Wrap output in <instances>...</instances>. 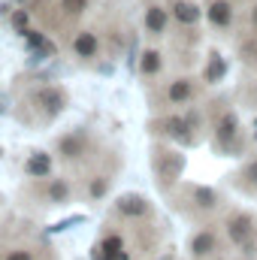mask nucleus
I'll use <instances>...</instances> for the list:
<instances>
[{"mask_svg": "<svg viewBox=\"0 0 257 260\" xmlns=\"http://www.w3.org/2000/svg\"><path fill=\"white\" fill-rule=\"evenodd\" d=\"M206 115H209L212 148L221 157H242V154H248V136L242 130V121H239L236 109L227 100H215L212 106H206Z\"/></svg>", "mask_w": 257, "mask_h": 260, "instance_id": "nucleus-1", "label": "nucleus"}, {"mask_svg": "<svg viewBox=\"0 0 257 260\" xmlns=\"http://www.w3.org/2000/svg\"><path fill=\"white\" fill-rule=\"evenodd\" d=\"M173 209L185 218V221H191V224H206V221H218L230 206H227V200L224 194L218 191V188H209V185H194V182H182L173 194Z\"/></svg>", "mask_w": 257, "mask_h": 260, "instance_id": "nucleus-2", "label": "nucleus"}, {"mask_svg": "<svg viewBox=\"0 0 257 260\" xmlns=\"http://www.w3.org/2000/svg\"><path fill=\"white\" fill-rule=\"evenodd\" d=\"M97 151H100V139L85 124H76L52 139V154L64 170H82V167L88 170L97 160Z\"/></svg>", "mask_w": 257, "mask_h": 260, "instance_id": "nucleus-3", "label": "nucleus"}, {"mask_svg": "<svg viewBox=\"0 0 257 260\" xmlns=\"http://www.w3.org/2000/svg\"><path fill=\"white\" fill-rule=\"evenodd\" d=\"M221 233L227 239V248L236 260H251L257 257V215L251 209L230 206L221 218Z\"/></svg>", "mask_w": 257, "mask_h": 260, "instance_id": "nucleus-4", "label": "nucleus"}, {"mask_svg": "<svg viewBox=\"0 0 257 260\" xmlns=\"http://www.w3.org/2000/svg\"><path fill=\"white\" fill-rule=\"evenodd\" d=\"M21 197L37 209H64L79 197V185L70 173H52L49 179H27Z\"/></svg>", "mask_w": 257, "mask_h": 260, "instance_id": "nucleus-5", "label": "nucleus"}, {"mask_svg": "<svg viewBox=\"0 0 257 260\" xmlns=\"http://www.w3.org/2000/svg\"><path fill=\"white\" fill-rule=\"evenodd\" d=\"M151 176H154V185L164 197H170L179 185H182V176H185V167H188V157L182 148H176L173 142H154L151 145Z\"/></svg>", "mask_w": 257, "mask_h": 260, "instance_id": "nucleus-6", "label": "nucleus"}, {"mask_svg": "<svg viewBox=\"0 0 257 260\" xmlns=\"http://www.w3.org/2000/svg\"><path fill=\"white\" fill-rule=\"evenodd\" d=\"M24 106H27V112H30V118L37 124H52V121H58L67 112L70 91L64 85H37V88L27 91Z\"/></svg>", "mask_w": 257, "mask_h": 260, "instance_id": "nucleus-7", "label": "nucleus"}, {"mask_svg": "<svg viewBox=\"0 0 257 260\" xmlns=\"http://www.w3.org/2000/svg\"><path fill=\"white\" fill-rule=\"evenodd\" d=\"M185 251H188V260H230L233 257L230 248H227V239H224L218 221L194 224Z\"/></svg>", "mask_w": 257, "mask_h": 260, "instance_id": "nucleus-8", "label": "nucleus"}, {"mask_svg": "<svg viewBox=\"0 0 257 260\" xmlns=\"http://www.w3.org/2000/svg\"><path fill=\"white\" fill-rule=\"evenodd\" d=\"M109 221H118V224H145V221H154L157 218V209L154 203L139 191H127V194H118L109 206Z\"/></svg>", "mask_w": 257, "mask_h": 260, "instance_id": "nucleus-9", "label": "nucleus"}, {"mask_svg": "<svg viewBox=\"0 0 257 260\" xmlns=\"http://www.w3.org/2000/svg\"><path fill=\"white\" fill-rule=\"evenodd\" d=\"M115 173H118V164L109 167L106 157H103V160H94V164L85 170V176H82L79 197H82L85 203H91V206L103 203V200L109 197V191H112V185H115Z\"/></svg>", "mask_w": 257, "mask_h": 260, "instance_id": "nucleus-10", "label": "nucleus"}, {"mask_svg": "<svg viewBox=\"0 0 257 260\" xmlns=\"http://www.w3.org/2000/svg\"><path fill=\"white\" fill-rule=\"evenodd\" d=\"M200 100V79L194 76H173L170 82H164L160 97H157V109L160 112H182Z\"/></svg>", "mask_w": 257, "mask_h": 260, "instance_id": "nucleus-11", "label": "nucleus"}, {"mask_svg": "<svg viewBox=\"0 0 257 260\" xmlns=\"http://www.w3.org/2000/svg\"><path fill=\"white\" fill-rule=\"evenodd\" d=\"M148 133L160 142H173V145H182V148L197 145V136L191 133L188 121H185V112H160L157 118L148 121Z\"/></svg>", "mask_w": 257, "mask_h": 260, "instance_id": "nucleus-12", "label": "nucleus"}, {"mask_svg": "<svg viewBox=\"0 0 257 260\" xmlns=\"http://www.w3.org/2000/svg\"><path fill=\"white\" fill-rule=\"evenodd\" d=\"M0 260H58V254L46 239L18 236L9 242H0Z\"/></svg>", "mask_w": 257, "mask_h": 260, "instance_id": "nucleus-13", "label": "nucleus"}, {"mask_svg": "<svg viewBox=\"0 0 257 260\" xmlns=\"http://www.w3.org/2000/svg\"><path fill=\"white\" fill-rule=\"evenodd\" d=\"M70 52H73L76 61H82V64H94V61L100 58V52H103L100 34H97L94 27H82V30H76L73 40H70Z\"/></svg>", "mask_w": 257, "mask_h": 260, "instance_id": "nucleus-14", "label": "nucleus"}, {"mask_svg": "<svg viewBox=\"0 0 257 260\" xmlns=\"http://www.w3.org/2000/svg\"><path fill=\"white\" fill-rule=\"evenodd\" d=\"M206 21L218 34L233 30L236 27V3L233 0H206Z\"/></svg>", "mask_w": 257, "mask_h": 260, "instance_id": "nucleus-15", "label": "nucleus"}, {"mask_svg": "<svg viewBox=\"0 0 257 260\" xmlns=\"http://www.w3.org/2000/svg\"><path fill=\"white\" fill-rule=\"evenodd\" d=\"M230 188L239 191L242 197H257V151H251L236 167V173L230 176Z\"/></svg>", "mask_w": 257, "mask_h": 260, "instance_id": "nucleus-16", "label": "nucleus"}, {"mask_svg": "<svg viewBox=\"0 0 257 260\" xmlns=\"http://www.w3.org/2000/svg\"><path fill=\"white\" fill-rule=\"evenodd\" d=\"M164 52L160 49H145L139 58H136V73H139V79L148 85V82H154V79H160L164 76Z\"/></svg>", "mask_w": 257, "mask_h": 260, "instance_id": "nucleus-17", "label": "nucleus"}, {"mask_svg": "<svg viewBox=\"0 0 257 260\" xmlns=\"http://www.w3.org/2000/svg\"><path fill=\"white\" fill-rule=\"evenodd\" d=\"M55 154L52 151H30L27 154V160H24V176L27 179H49L52 173H55Z\"/></svg>", "mask_w": 257, "mask_h": 260, "instance_id": "nucleus-18", "label": "nucleus"}, {"mask_svg": "<svg viewBox=\"0 0 257 260\" xmlns=\"http://www.w3.org/2000/svg\"><path fill=\"white\" fill-rule=\"evenodd\" d=\"M170 6H164V3H151L148 9H145V34L148 37H164L167 30H170Z\"/></svg>", "mask_w": 257, "mask_h": 260, "instance_id": "nucleus-19", "label": "nucleus"}, {"mask_svg": "<svg viewBox=\"0 0 257 260\" xmlns=\"http://www.w3.org/2000/svg\"><path fill=\"white\" fill-rule=\"evenodd\" d=\"M170 15H173V21L179 27H194L203 18V9L197 3H191V0H173L170 3Z\"/></svg>", "mask_w": 257, "mask_h": 260, "instance_id": "nucleus-20", "label": "nucleus"}, {"mask_svg": "<svg viewBox=\"0 0 257 260\" xmlns=\"http://www.w3.org/2000/svg\"><path fill=\"white\" fill-rule=\"evenodd\" d=\"M236 58L245 67H257V34H242L239 43H236Z\"/></svg>", "mask_w": 257, "mask_h": 260, "instance_id": "nucleus-21", "label": "nucleus"}, {"mask_svg": "<svg viewBox=\"0 0 257 260\" xmlns=\"http://www.w3.org/2000/svg\"><path fill=\"white\" fill-rule=\"evenodd\" d=\"M224 73H227V61H224L218 52H209L206 70H203V82H206V85H218V82L224 79Z\"/></svg>", "mask_w": 257, "mask_h": 260, "instance_id": "nucleus-22", "label": "nucleus"}, {"mask_svg": "<svg viewBox=\"0 0 257 260\" xmlns=\"http://www.w3.org/2000/svg\"><path fill=\"white\" fill-rule=\"evenodd\" d=\"M58 12H61L64 21H79L88 12V0H61L58 3Z\"/></svg>", "mask_w": 257, "mask_h": 260, "instance_id": "nucleus-23", "label": "nucleus"}, {"mask_svg": "<svg viewBox=\"0 0 257 260\" xmlns=\"http://www.w3.org/2000/svg\"><path fill=\"white\" fill-rule=\"evenodd\" d=\"M242 100H245V106H248V109H254V112H257V76H254V79H248V82L242 85Z\"/></svg>", "mask_w": 257, "mask_h": 260, "instance_id": "nucleus-24", "label": "nucleus"}, {"mask_svg": "<svg viewBox=\"0 0 257 260\" xmlns=\"http://www.w3.org/2000/svg\"><path fill=\"white\" fill-rule=\"evenodd\" d=\"M24 24H27V12H24V9H18V12H12V27H18V30L24 34V30H27Z\"/></svg>", "mask_w": 257, "mask_h": 260, "instance_id": "nucleus-25", "label": "nucleus"}, {"mask_svg": "<svg viewBox=\"0 0 257 260\" xmlns=\"http://www.w3.org/2000/svg\"><path fill=\"white\" fill-rule=\"evenodd\" d=\"M245 21H248V30H251V34H257V3H251V6H248Z\"/></svg>", "mask_w": 257, "mask_h": 260, "instance_id": "nucleus-26", "label": "nucleus"}, {"mask_svg": "<svg viewBox=\"0 0 257 260\" xmlns=\"http://www.w3.org/2000/svg\"><path fill=\"white\" fill-rule=\"evenodd\" d=\"M251 124H254V127H257V115H254V121H251Z\"/></svg>", "mask_w": 257, "mask_h": 260, "instance_id": "nucleus-27", "label": "nucleus"}, {"mask_svg": "<svg viewBox=\"0 0 257 260\" xmlns=\"http://www.w3.org/2000/svg\"><path fill=\"white\" fill-rule=\"evenodd\" d=\"M230 260H236V257H230ZM251 260H257V257H251Z\"/></svg>", "mask_w": 257, "mask_h": 260, "instance_id": "nucleus-28", "label": "nucleus"}, {"mask_svg": "<svg viewBox=\"0 0 257 260\" xmlns=\"http://www.w3.org/2000/svg\"><path fill=\"white\" fill-rule=\"evenodd\" d=\"M0 203H3V200H0Z\"/></svg>", "mask_w": 257, "mask_h": 260, "instance_id": "nucleus-29", "label": "nucleus"}]
</instances>
